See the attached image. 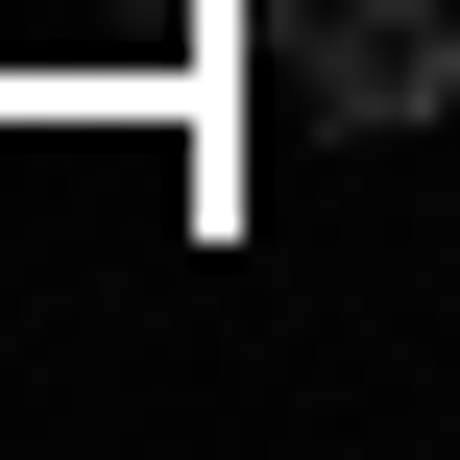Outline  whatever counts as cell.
Wrapping results in <instances>:
<instances>
[{"instance_id":"6da1fadb","label":"cell","mask_w":460,"mask_h":460,"mask_svg":"<svg viewBox=\"0 0 460 460\" xmlns=\"http://www.w3.org/2000/svg\"><path fill=\"white\" fill-rule=\"evenodd\" d=\"M291 97L364 121V146L437 121V97H460V0H291Z\"/></svg>"}]
</instances>
